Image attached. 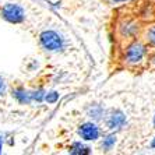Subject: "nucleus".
Wrapping results in <instances>:
<instances>
[{
    "mask_svg": "<svg viewBox=\"0 0 155 155\" xmlns=\"http://www.w3.org/2000/svg\"><path fill=\"white\" fill-rule=\"evenodd\" d=\"M122 60L124 67L127 69H140L145 63V60H148V45L144 41H140L137 38L133 39L124 48Z\"/></svg>",
    "mask_w": 155,
    "mask_h": 155,
    "instance_id": "obj_1",
    "label": "nucleus"
},
{
    "mask_svg": "<svg viewBox=\"0 0 155 155\" xmlns=\"http://www.w3.org/2000/svg\"><path fill=\"white\" fill-rule=\"evenodd\" d=\"M141 31V20L138 17H133V14H124L117 18L115 24L116 39L120 43H129L136 39Z\"/></svg>",
    "mask_w": 155,
    "mask_h": 155,
    "instance_id": "obj_2",
    "label": "nucleus"
},
{
    "mask_svg": "<svg viewBox=\"0 0 155 155\" xmlns=\"http://www.w3.org/2000/svg\"><path fill=\"white\" fill-rule=\"evenodd\" d=\"M41 43L49 52H59L63 49V38L54 31H45L41 34Z\"/></svg>",
    "mask_w": 155,
    "mask_h": 155,
    "instance_id": "obj_3",
    "label": "nucleus"
},
{
    "mask_svg": "<svg viewBox=\"0 0 155 155\" xmlns=\"http://www.w3.org/2000/svg\"><path fill=\"white\" fill-rule=\"evenodd\" d=\"M3 17L10 22H20L24 18V11L17 4H7L3 8Z\"/></svg>",
    "mask_w": 155,
    "mask_h": 155,
    "instance_id": "obj_4",
    "label": "nucleus"
},
{
    "mask_svg": "<svg viewBox=\"0 0 155 155\" xmlns=\"http://www.w3.org/2000/svg\"><path fill=\"white\" fill-rule=\"evenodd\" d=\"M80 136L83 140L91 141V140H97L99 137V129L95 123H84L83 126L80 127L78 130Z\"/></svg>",
    "mask_w": 155,
    "mask_h": 155,
    "instance_id": "obj_5",
    "label": "nucleus"
},
{
    "mask_svg": "<svg viewBox=\"0 0 155 155\" xmlns=\"http://www.w3.org/2000/svg\"><path fill=\"white\" fill-rule=\"evenodd\" d=\"M124 123H126V116L120 110H113L106 119V126L110 130L120 129V127L124 126Z\"/></svg>",
    "mask_w": 155,
    "mask_h": 155,
    "instance_id": "obj_6",
    "label": "nucleus"
},
{
    "mask_svg": "<svg viewBox=\"0 0 155 155\" xmlns=\"http://www.w3.org/2000/svg\"><path fill=\"white\" fill-rule=\"evenodd\" d=\"M144 41L148 45V48H155V24H152L151 27H148L144 32Z\"/></svg>",
    "mask_w": 155,
    "mask_h": 155,
    "instance_id": "obj_7",
    "label": "nucleus"
},
{
    "mask_svg": "<svg viewBox=\"0 0 155 155\" xmlns=\"http://www.w3.org/2000/svg\"><path fill=\"white\" fill-rule=\"evenodd\" d=\"M88 152V148L81 145L80 143H76L71 148V154H87Z\"/></svg>",
    "mask_w": 155,
    "mask_h": 155,
    "instance_id": "obj_8",
    "label": "nucleus"
},
{
    "mask_svg": "<svg viewBox=\"0 0 155 155\" xmlns=\"http://www.w3.org/2000/svg\"><path fill=\"white\" fill-rule=\"evenodd\" d=\"M113 144H115V137H113V136H109V137H106L104 140V143H102V147H104L105 150H109V148H112Z\"/></svg>",
    "mask_w": 155,
    "mask_h": 155,
    "instance_id": "obj_9",
    "label": "nucleus"
},
{
    "mask_svg": "<svg viewBox=\"0 0 155 155\" xmlns=\"http://www.w3.org/2000/svg\"><path fill=\"white\" fill-rule=\"evenodd\" d=\"M90 115H91V117H92V116H94V117H99V116L102 115L101 108H99V106H94V109H91Z\"/></svg>",
    "mask_w": 155,
    "mask_h": 155,
    "instance_id": "obj_10",
    "label": "nucleus"
},
{
    "mask_svg": "<svg viewBox=\"0 0 155 155\" xmlns=\"http://www.w3.org/2000/svg\"><path fill=\"white\" fill-rule=\"evenodd\" d=\"M56 98H58V94H56V92H52V95H48L46 97V101L48 102H54L56 101Z\"/></svg>",
    "mask_w": 155,
    "mask_h": 155,
    "instance_id": "obj_11",
    "label": "nucleus"
},
{
    "mask_svg": "<svg viewBox=\"0 0 155 155\" xmlns=\"http://www.w3.org/2000/svg\"><path fill=\"white\" fill-rule=\"evenodd\" d=\"M4 90H6V85H4V81L2 78H0V95L4 92Z\"/></svg>",
    "mask_w": 155,
    "mask_h": 155,
    "instance_id": "obj_12",
    "label": "nucleus"
},
{
    "mask_svg": "<svg viewBox=\"0 0 155 155\" xmlns=\"http://www.w3.org/2000/svg\"><path fill=\"white\" fill-rule=\"evenodd\" d=\"M112 2H116V3H119V2H126V0H112Z\"/></svg>",
    "mask_w": 155,
    "mask_h": 155,
    "instance_id": "obj_13",
    "label": "nucleus"
},
{
    "mask_svg": "<svg viewBox=\"0 0 155 155\" xmlns=\"http://www.w3.org/2000/svg\"><path fill=\"white\" fill-rule=\"evenodd\" d=\"M152 147H155V140H154V143H152Z\"/></svg>",
    "mask_w": 155,
    "mask_h": 155,
    "instance_id": "obj_14",
    "label": "nucleus"
},
{
    "mask_svg": "<svg viewBox=\"0 0 155 155\" xmlns=\"http://www.w3.org/2000/svg\"><path fill=\"white\" fill-rule=\"evenodd\" d=\"M0 148H2V141H0Z\"/></svg>",
    "mask_w": 155,
    "mask_h": 155,
    "instance_id": "obj_15",
    "label": "nucleus"
},
{
    "mask_svg": "<svg viewBox=\"0 0 155 155\" xmlns=\"http://www.w3.org/2000/svg\"><path fill=\"white\" fill-rule=\"evenodd\" d=\"M154 124H155V117H154Z\"/></svg>",
    "mask_w": 155,
    "mask_h": 155,
    "instance_id": "obj_16",
    "label": "nucleus"
}]
</instances>
